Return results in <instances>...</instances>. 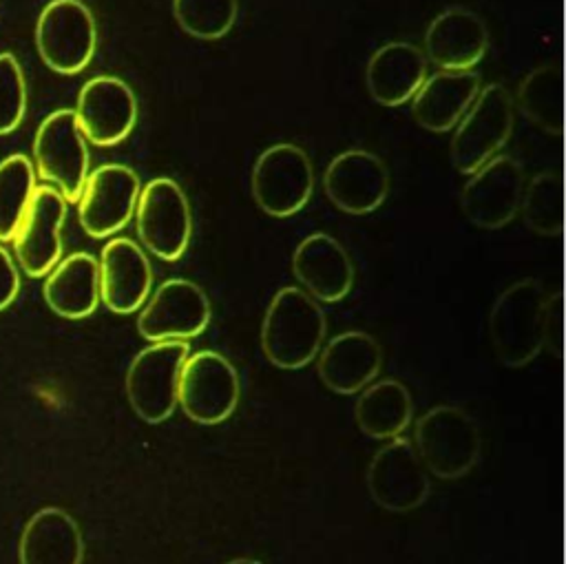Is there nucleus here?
<instances>
[{
  "label": "nucleus",
  "instance_id": "obj_1",
  "mask_svg": "<svg viewBox=\"0 0 566 564\" xmlns=\"http://www.w3.org/2000/svg\"><path fill=\"white\" fill-rule=\"evenodd\" d=\"M327 318L318 301L303 288L285 285L274 292L261 323V349L279 369L310 365L325 341Z\"/></svg>",
  "mask_w": 566,
  "mask_h": 564
},
{
  "label": "nucleus",
  "instance_id": "obj_2",
  "mask_svg": "<svg viewBox=\"0 0 566 564\" xmlns=\"http://www.w3.org/2000/svg\"><path fill=\"white\" fill-rule=\"evenodd\" d=\"M546 294L537 279H522L504 288L493 301L489 338L504 367H526L544 349Z\"/></svg>",
  "mask_w": 566,
  "mask_h": 564
},
{
  "label": "nucleus",
  "instance_id": "obj_3",
  "mask_svg": "<svg viewBox=\"0 0 566 564\" xmlns=\"http://www.w3.org/2000/svg\"><path fill=\"white\" fill-rule=\"evenodd\" d=\"M411 445L431 476L458 480L478 464L482 436L464 409L436 405L416 420Z\"/></svg>",
  "mask_w": 566,
  "mask_h": 564
},
{
  "label": "nucleus",
  "instance_id": "obj_4",
  "mask_svg": "<svg viewBox=\"0 0 566 564\" xmlns=\"http://www.w3.org/2000/svg\"><path fill=\"white\" fill-rule=\"evenodd\" d=\"M188 341H157L135 354L126 369V398L133 411L148 425L168 420L177 407V387Z\"/></svg>",
  "mask_w": 566,
  "mask_h": 564
},
{
  "label": "nucleus",
  "instance_id": "obj_5",
  "mask_svg": "<svg viewBox=\"0 0 566 564\" xmlns=\"http://www.w3.org/2000/svg\"><path fill=\"white\" fill-rule=\"evenodd\" d=\"M513 130V100L504 84H486L455 124L451 139V164L471 175L509 142Z\"/></svg>",
  "mask_w": 566,
  "mask_h": 564
},
{
  "label": "nucleus",
  "instance_id": "obj_6",
  "mask_svg": "<svg viewBox=\"0 0 566 564\" xmlns=\"http://www.w3.org/2000/svg\"><path fill=\"white\" fill-rule=\"evenodd\" d=\"M137 234L144 248L161 261H177L192 237L190 203L181 186L170 177L150 179L135 206Z\"/></svg>",
  "mask_w": 566,
  "mask_h": 564
},
{
  "label": "nucleus",
  "instance_id": "obj_7",
  "mask_svg": "<svg viewBox=\"0 0 566 564\" xmlns=\"http://www.w3.org/2000/svg\"><path fill=\"white\" fill-rule=\"evenodd\" d=\"M241 396V383L234 365L212 349L188 354L179 374L177 405L199 425H219L228 420Z\"/></svg>",
  "mask_w": 566,
  "mask_h": 564
},
{
  "label": "nucleus",
  "instance_id": "obj_8",
  "mask_svg": "<svg viewBox=\"0 0 566 564\" xmlns=\"http://www.w3.org/2000/svg\"><path fill=\"white\" fill-rule=\"evenodd\" d=\"M250 188L256 206L276 219L301 212L314 190V170L303 148L281 142L265 148L252 168Z\"/></svg>",
  "mask_w": 566,
  "mask_h": 564
},
{
  "label": "nucleus",
  "instance_id": "obj_9",
  "mask_svg": "<svg viewBox=\"0 0 566 564\" xmlns=\"http://www.w3.org/2000/svg\"><path fill=\"white\" fill-rule=\"evenodd\" d=\"M35 46L51 71L80 73L93 60L97 46L93 13L82 0H51L40 11Z\"/></svg>",
  "mask_w": 566,
  "mask_h": 564
},
{
  "label": "nucleus",
  "instance_id": "obj_10",
  "mask_svg": "<svg viewBox=\"0 0 566 564\" xmlns=\"http://www.w3.org/2000/svg\"><path fill=\"white\" fill-rule=\"evenodd\" d=\"M38 175L55 184L66 201H77L88 177L86 139L73 108L53 111L42 119L33 139Z\"/></svg>",
  "mask_w": 566,
  "mask_h": 564
},
{
  "label": "nucleus",
  "instance_id": "obj_11",
  "mask_svg": "<svg viewBox=\"0 0 566 564\" xmlns=\"http://www.w3.org/2000/svg\"><path fill=\"white\" fill-rule=\"evenodd\" d=\"M139 310L137 332L148 343L195 338L212 318L206 292L188 279L164 281Z\"/></svg>",
  "mask_w": 566,
  "mask_h": 564
},
{
  "label": "nucleus",
  "instance_id": "obj_12",
  "mask_svg": "<svg viewBox=\"0 0 566 564\" xmlns=\"http://www.w3.org/2000/svg\"><path fill=\"white\" fill-rule=\"evenodd\" d=\"M524 190V168L511 155H493L460 192L462 215L482 230H497L511 223L520 210Z\"/></svg>",
  "mask_w": 566,
  "mask_h": 564
},
{
  "label": "nucleus",
  "instance_id": "obj_13",
  "mask_svg": "<svg viewBox=\"0 0 566 564\" xmlns=\"http://www.w3.org/2000/svg\"><path fill=\"white\" fill-rule=\"evenodd\" d=\"M365 480L371 500L391 513L413 511L431 493L429 471L405 438H391L371 456Z\"/></svg>",
  "mask_w": 566,
  "mask_h": 564
},
{
  "label": "nucleus",
  "instance_id": "obj_14",
  "mask_svg": "<svg viewBox=\"0 0 566 564\" xmlns=\"http://www.w3.org/2000/svg\"><path fill=\"white\" fill-rule=\"evenodd\" d=\"M142 184L133 168L124 164H104L95 168L77 199L82 230L93 239H106L119 232L135 215Z\"/></svg>",
  "mask_w": 566,
  "mask_h": 564
},
{
  "label": "nucleus",
  "instance_id": "obj_15",
  "mask_svg": "<svg viewBox=\"0 0 566 564\" xmlns=\"http://www.w3.org/2000/svg\"><path fill=\"white\" fill-rule=\"evenodd\" d=\"M66 199L53 186H35L27 212L13 234V250L20 268L38 279L46 276L62 257V223Z\"/></svg>",
  "mask_w": 566,
  "mask_h": 564
},
{
  "label": "nucleus",
  "instance_id": "obj_16",
  "mask_svg": "<svg viewBox=\"0 0 566 564\" xmlns=\"http://www.w3.org/2000/svg\"><path fill=\"white\" fill-rule=\"evenodd\" d=\"M73 113L86 142L115 146L135 128L137 100L124 80L97 75L80 88Z\"/></svg>",
  "mask_w": 566,
  "mask_h": 564
},
{
  "label": "nucleus",
  "instance_id": "obj_17",
  "mask_svg": "<svg viewBox=\"0 0 566 564\" xmlns=\"http://www.w3.org/2000/svg\"><path fill=\"white\" fill-rule=\"evenodd\" d=\"M327 199L347 215H369L389 192V173L380 157L352 148L336 155L323 175Z\"/></svg>",
  "mask_w": 566,
  "mask_h": 564
},
{
  "label": "nucleus",
  "instance_id": "obj_18",
  "mask_svg": "<svg viewBox=\"0 0 566 564\" xmlns=\"http://www.w3.org/2000/svg\"><path fill=\"white\" fill-rule=\"evenodd\" d=\"M99 301L115 314L137 312L153 290V268L144 250L126 237L111 239L99 254Z\"/></svg>",
  "mask_w": 566,
  "mask_h": 564
},
{
  "label": "nucleus",
  "instance_id": "obj_19",
  "mask_svg": "<svg viewBox=\"0 0 566 564\" xmlns=\"http://www.w3.org/2000/svg\"><path fill=\"white\" fill-rule=\"evenodd\" d=\"M292 272L321 303L343 301L354 288V263L347 250L325 232H312L294 248Z\"/></svg>",
  "mask_w": 566,
  "mask_h": 564
},
{
  "label": "nucleus",
  "instance_id": "obj_20",
  "mask_svg": "<svg viewBox=\"0 0 566 564\" xmlns=\"http://www.w3.org/2000/svg\"><path fill=\"white\" fill-rule=\"evenodd\" d=\"M316 356L318 378L329 391L340 396L358 394L363 387L376 380L382 367L378 341L360 330L336 334Z\"/></svg>",
  "mask_w": 566,
  "mask_h": 564
},
{
  "label": "nucleus",
  "instance_id": "obj_21",
  "mask_svg": "<svg viewBox=\"0 0 566 564\" xmlns=\"http://www.w3.org/2000/svg\"><path fill=\"white\" fill-rule=\"evenodd\" d=\"M489 49V31L484 20L462 7L438 13L424 31V58L440 71L473 69Z\"/></svg>",
  "mask_w": 566,
  "mask_h": 564
},
{
  "label": "nucleus",
  "instance_id": "obj_22",
  "mask_svg": "<svg viewBox=\"0 0 566 564\" xmlns=\"http://www.w3.org/2000/svg\"><path fill=\"white\" fill-rule=\"evenodd\" d=\"M480 91V75L467 71H438L418 86L411 97V115L418 126L444 133L453 128Z\"/></svg>",
  "mask_w": 566,
  "mask_h": 564
},
{
  "label": "nucleus",
  "instance_id": "obj_23",
  "mask_svg": "<svg viewBox=\"0 0 566 564\" xmlns=\"http://www.w3.org/2000/svg\"><path fill=\"white\" fill-rule=\"evenodd\" d=\"M427 77L424 53L409 42H387L371 53L365 69L369 95L382 106H400Z\"/></svg>",
  "mask_w": 566,
  "mask_h": 564
},
{
  "label": "nucleus",
  "instance_id": "obj_24",
  "mask_svg": "<svg viewBox=\"0 0 566 564\" xmlns=\"http://www.w3.org/2000/svg\"><path fill=\"white\" fill-rule=\"evenodd\" d=\"M20 564H82L84 542L77 522L57 506L40 509L20 535Z\"/></svg>",
  "mask_w": 566,
  "mask_h": 564
},
{
  "label": "nucleus",
  "instance_id": "obj_25",
  "mask_svg": "<svg viewBox=\"0 0 566 564\" xmlns=\"http://www.w3.org/2000/svg\"><path fill=\"white\" fill-rule=\"evenodd\" d=\"M46 305L64 318H86L99 305V263L88 252L57 261L42 288Z\"/></svg>",
  "mask_w": 566,
  "mask_h": 564
},
{
  "label": "nucleus",
  "instance_id": "obj_26",
  "mask_svg": "<svg viewBox=\"0 0 566 564\" xmlns=\"http://www.w3.org/2000/svg\"><path fill=\"white\" fill-rule=\"evenodd\" d=\"M413 418L409 389L396 378L371 380L358 391L354 420L358 429L376 440L398 438Z\"/></svg>",
  "mask_w": 566,
  "mask_h": 564
},
{
  "label": "nucleus",
  "instance_id": "obj_27",
  "mask_svg": "<svg viewBox=\"0 0 566 564\" xmlns=\"http://www.w3.org/2000/svg\"><path fill=\"white\" fill-rule=\"evenodd\" d=\"M522 115L551 135L564 133V73L557 64H542L526 73L517 88Z\"/></svg>",
  "mask_w": 566,
  "mask_h": 564
},
{
  "label": "nucleus",
  "instance_id": "obj_28",
  "mask_svg": "<svg viewBox=\"0 0 566 564\" xmlns=\"http://www.w3.org/2000/svg\"><path fill=\"white\" fill-rule=\"evenodd\" d=\"M528 230L539 237H559L564 232V179L559 173H537L522 190L520 210Z\"/></svg>",
  "mask_w": 566,
  "mask_h": 564
},
{
  "label": "nucleus",
  "instance_id": "obj_29",
  "mask_svg": "<svg viewBox=\"0 0 566 564\" xmlns=\"http://www.w3.org/2000/svg\"><path fill=\"white\" fill-rule=\"evenodd\" d=\"M35 188V170L27 155L13 153L0 161V241H11Z\"/></svg>",
  "mask_w": 566,
  "mask_h": 564
},
{
  "label": "nucleus",
  "instance_id": "obj_30",
  "mask_svg": "<svg viewBox=\"0 0 566 564\" xmlns=\"http://www.w3.org/2000/svg\"><path fill=\"white\" fill-rule=\"evenodd\" d=\"M237 0H172L177 24L192 38L219 40L237 22Z\"/></svg>",
  "mask_w": 566,
  "mask_h": 564
},
{
  "label": "nucleus",
  "instance_id": "obj_31",
  "mask_svg": "<svg viewBox=\"0 0 566 564\" xmlns=\"http://www.w3.org/2000/svg\"><path fill=\"white\" fill-rule=\"evenodd\" d=\"M27 111V84L13 53H0V135L15 130Z\"/></svg>",
  "mask_w": 566,
  "mask_h": 564
},
{
  "label": "nucleus",
  "instance_id": "obj_32",
  "mask_svg": "<svg viewBox=\"0 0 566 564\" xmlns=\"http://www.w3.org/2000/svg\"><path fill=\"white\" fill-rule=\"evenodd\" d=\"M544 349L557 361H562V356H564V294H562V290L546 294Z\"/></svg>",
  "mask_w": 566,
  "mask_h": 564
},
{
  "label": "nucleus",
  "instance_id": "obj_33",
  "mask_svg": "<svg viewBox=\"0 0 566 564\" xmlns=\"http://www.w3.org/2000/svg\"><path fill=\"white\" fill-rule=\"evenodd\" d=\"M20 290V276L9 252L0 248V312L13 303Z\"/></svg>",
  "mask_w": 566,
  "mask_h": 564
},
{
  "label": "nucleus",
  "instance_id": "obj_34",
  "mask_svg": "<svg viewBox=\"0 0 566 564\" xmlns=\"http://www.w3.org/2000/svg\"><path fill=\"white\" fill-rule=\"evenodd\" d=\"M223 564H263V562L254 560V557H234V560H228Z\"/></svg>",
  "mask_w": 566,
  "mask_h": 564
}]
</instances>
